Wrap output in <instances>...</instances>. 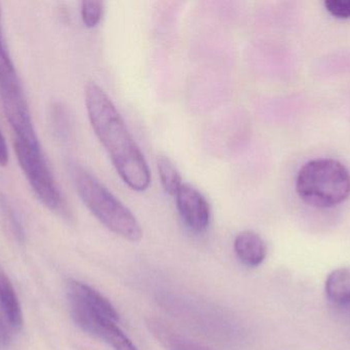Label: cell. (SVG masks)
Returning <instances> with one entry per match:
<instances>
[{"mask_svg":"<svg viewBox=\"0 0 350 350\" xmlns=\"http://www.w3.org/2000/svg\"><path fill=\"white\" fill-rule=\"evenodd\" d=\"M85 105L94 134L123 182L133 190L145 191L151 183L147 160L114 103L94 82L86 84Z\"/></svg>","mask_w":350,"mask_h":350,"instance_id":"obj_1","label":"cell"},{"mask_svg":"<svg viewBox=\"0 0 350 350\" xmlns=\"http://www.w3.org/2000/svg\"><path fill=\"white\" fill-rule=\"evenodd\" d=\"M71 176L80 199L103 225L125 240H141L143 230L135 216L100 180L78 164L71 166Z\"/></svg>","mask_w":350,"mask_h":350,"instance_id":"obj_2","label":"cell"},{"mask_svg":"<svg viewBox=\"0 0 350 350\" xmlns=\"http://www.w3.org/2000/svg\"><path fill=\"white\" fill-rule=\"evenodd\" d=\"M296 191L310 207H336L349 197V171L345 164L332 158L310 160L298 172Z\"/></svg>","mask_w":350,"mask_h":350,"instance_id":"obj_3","label":"cell"},{"mask_svg":"<svg viewBox=\"0 0 350 350\" xmlns=\"http://www.w3.org/2000/svg\"><path fill=\"white\" fill-rule=\"evenodd\" d=\"M18 164L39 201L51 211H65V201L39 141L14 139Z\"/></svg>","mask_w":350,"mask_h":350,"instance_id":"obj_4","label":"cell"},{"mask_svg":"<svg viewBox=\"0 0 350 350\" xmlns=\"http://www.w3.org/2000/svg\"><path fill=\"white\" fill-rule=\"evenodd\" d=\"M67 290L72 318L84 332L94 336L107 321L118 322L119 314L114 306L90 286L70 281Z\"/></svg>","mask_w":350,"mask_h":350,"instance_id":"obj_5","label":"cell"},{"mask_svg":"<svg viewBox=\"0 0 350 350\" xmlns=\"http://www.w3.org/2000/svg\"><path fill=\"white\" fill-rule=\"evenodd\" d=\"M175 199L179 215L185 225L196 234L205 232L211 219V210L201 191L193 185L183 184Z\"/></svg>","mask_w":350,"mask_h":350,"instance_id":"obj_6","label":"cell"},{"mask_svg":"<svg viewBox=\"0 0 350 350\" xmlns=\"http://www.w3.org/2000/svg\"><path fill=\"white\" fill-rule=\"evenodd\" d=\"M234 252L246 266L257 267L265 260L267 245L256 232L246 230L234 238Z\"/></svg>","mask_w":350,"mask_h":350,"instance_id":"obj_7","label":"cell"},{"mask_svg":"<svg viewBox=\"0 0 350 350\" xmlns=\"http://www.w3.org/2000/svg\"><path fill=\"white\" fill-rule=\"evenodd\" d=\"M0 308L4 318L14 330L23 326V314L14 286L5 271L0 266Z\"/></svg>","mask_w":350,"mask_h":350,"instance_id":"obj_8","label":"cell"},{"mask_svg":"<svg viewBox=\"0 0 350 350\" xmlns=\"http://www.w3.org/2000/svg\"><path fill=\"white\" fill-rule=\"evenodd\" d=\"M325 294L331 303L339 308L350 304V267H340L329 273Z\"/></svg>","mask_w":350,"mask_h":350,"instance_id":"obj_9","label":"cell"},{"mask_svg":"<svg viewBox=\"0 0 350 350\" xmlns=\"http://www.w3.org/2000/svg\"><path fill=\"white\" fill-rule=\"evenodd\" d=\"M21 92H23L22 86L14 62L8 53L0 21V96L4 98Z\"/></svg>","mask_w":350,"mask_h":350,"instance_id":"obj_10","label":"cell"},{"mask_svg":"<svg viewBox=\"0 0 350 350\" xmlns=\"http://www.w3.org/2000/svg\"><path fill=\"white\" fill-rule=\"evenodd\" d=\"M94 337L104 340L114 350H139L131 339L117 326L116 322L107 321L96 331Z\"/></svg>","mask_w":350,"mask_h":350,"instance_id":"obj_11","label":"cell"},{"mask_svg":"<svg viewBox=\"0 0 350 350\" xmlns=\"http://www.w3.org/2000/svg\"><path fill=\"white\" fill-rule=\"evenodd\" d=\"M158 172L162 186L168 195H175L183 185L180 174L168 156L160 154L157 160Z\"/></svg>","mask_w":350,"mask_h":350,"instance_id":"obj_12","label":"cell"},{"mask_svg":"<svg viewBox=\"0 0 350 350\" xmlns=\"http://www.w3.org/2000/svg\"><path fill=\"white\" fill-rule=\"evenodd\" d=\"M0 211H1L3 219L8 223V227H10V232H12L14 238L18 242H24L25 230L20 217H18V213H16V209L10 203V199L3 195H0Z\"/></svg>","mask_w":350,"mask_h":350,"instance_id":"obj_13","label":"cell"},{"mask_svg":"<svg viewBox=\"0 0 350 350\" xmlns=\"http://www.w3.org/2000/svg\"><path fill=\"white\" fill-rule=\"evenodd\" d=\"M104 14V3L102 1H83L81 3V16L84 25L94 28L100 24Z\"/></svg>","mask_w":350,"mask_h":350,"instance_id":"obj_14","label":"cell"},{"mask_svg":"<svg viewBox=\"0 0 350 350\" xmlns=\"http://www.w3.org/2000/svg\"><path fill=\"white\" fill-rule=\"evenodd\" d=\"M324 4L332 16L338 18H350V0H327Z\"/></svg>","mask_w":350,"mask_h":350,"instance_id":"obj_15","label":"cell"},{"mask_svg":"<svg viewBox=\"0 0 350 350\" xmlns=\"http://www.w3.org/2000/svg\"><path fill=\"white\" fill-rule=\"evenodd\" d=\"M10 328L12 327L10 326L8 321L0 314V350H5L10 347L12 341Z\"/></svg>","mask_w":350,"mask_h":350,"instance_id":"obj_16","label":"cell"},{"mask_svg":"<svg viewBox=\"0 0 350 350\" xmlns=\"http://www.w3.org/2000/svg\"><path fill=\"white\" fill-rule=\"evenodd\" d=\"M8 162V150L5 139L0 129V166H6Z\"/></svg>","mask_w":350,"mask_h":350,"instance_id":"obj_17","label":"cell"},{"mask_svg":"<svg viewBox=\"0 0 350 350\" xmlns=\"http://www.w3.org/2000/svg\"><path fill=\"white\" fill-rule=\"evenodd\" d=\"M345 310H347V312H349V314H350V304H349V305H347V306H345Z\"/></svg>","mask_w":350,"mask_h":350,"instance_id":"obj_18","label":"cell"},{"mask_svg":"<svg viewBox=\"0 0 350 350\" xmlns=\"http://www.w3.org/2000/svg\"><path fill=\"white\" fill-rule=\"evenodd\" d=\"M0 18H1V8H0Z\"/></svg>","mask_w":350,"mask_h":350,"instance_id":"obj_19","label":"cell"}]
</instances>
